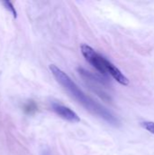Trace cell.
<instances>
[{"instance_id":"7","label":"cell","mask_w":154,"mask_h":155,"mask_svg":"<svg viewBox=\"0 0 154 155\" xmlns=\"http://www.w3.org/2000/svg\"><path fill=\"white\" fill-rule=\"evenodd\" d=\"M34 104H33V103H31V104H27V106L25 107V110H26V112H27V113H31L32 109H33L34 111H35V109H36L35 105L32 107V105H34Z\"/></svg>"},{"instance_id":"4","label":"cell","mask_w":154,"mask_h":155,"mask_svg":"<svg viewBox=\"0 0 154 155\" xmlns=\"http://www.w3.org/2000/svg\"><path fill=\"white\" fill-rule=\"evenodd\" d=\"M103 66L105 68L106 73L109 74H111L115 81H117L122 85H128L129 84L128 78L113 63H111L105 57L103 58Z\"/></svg>"},{"instance_id":"6","label":"cell","mask_w":154,"mask_h":155,"mask_svg":"<svg viewBox=\"0 0 154 155\" xmlns=\"http://www.w3.org/2000/svg\"><path fill=\"white\" fill-rule=\"evenodd\" d=\"M2 4L4 5V6H5L7 10H9V11L12 13L13 16H14L15 18H16L17 13H16V10H15V8L14 7L13 4H12L10 1H2Z\"/></svg>"},{"instance_id":"2","label":"cell","mask_w":154,"mask_h":155,"mask_svg":"<svg viewBox=\"0 0 154 155\" xmlns=\"http://www.w3.org/2000/svg\"><path fill=\"white\" fill-rule=\"evenodd\" d=\"M81 52L84 55V57L85 58V60L91 64L99 73H101L102 74H106V71L105 68L103 66V56L101 55L100 54H98L93 48H92L91 46L84 44L81 45Z\"/></svg>"},{"instance_id":"5","label":"cell","mask_w":154,"mask_h":155,"mask_svg":"<svg viewBox=\"0 0 154 155\" xmlns=\"http://www.w3.org/2000/svg\"><path fill=\"white\" fill-rule=\"evenodd\" d=\"M142 127L143 129H145L147 132L152 134L154 135V122H152V121H145V122H143L141 124Z\"/></svg>"},{"instance_id":"3","label":"cell","mask_w":154,"mask_h":155,"mask_svg":"<svg viewBox=\"0 0 154 155\" xmlns=\"http://www.w3.org/2000/svg\"><path fill=\"white\" fill-rule=\"evenodd\" d=\"M52 109L57 115H59L61 118H63L70 123L75 124V123L80 122V117L78 116V114L75 112H74L73 110H71L69 107H66L60 104L53 103Z\"/></svg>"},{"instance_id":"1","label":"cell","mask_w":154,"mask_h":155,"mask_svg":"<svg viewBox=\"0 0 154 155\" xmlns=\"http://www.w3.org/2000/svg\"><path fill=\"white\" fill-rule=\"evenodd\" d=\"M49 69L56 81L70 94L73 98H74L80 104H82L87 111L100 117L101 119H103L105 122L112 125L117 126L119 124L118 119L110 111H108L99 103L95 102L90 96L86 95L66 73H64L55 64H50Z\"/></svg>"}]
</instances>
